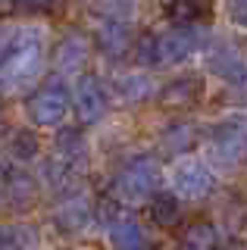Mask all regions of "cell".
Segmentation results:
<instances>
[{
	"mask_svg": "<svg viewBox=\"0 0 247 250\" xmlns=\"http://www.w3.org/2000/svg\"><path fill=\"white\" fill-rule=\"evenodd\" d=\"M147 216H150L153 225H160V229H172V225H179V219H182V203L169 191H153V200L147 203Z\"/></svg>",
	"mask_w": 247,
	"mask_h": 250,
	"instance_id": "ac0fdd59",
	"label": "cell"
},
{
	"mask_svg": "<svg viewBox=\"0 0 247 250\" xmlns=\"http://www.w3.org/2000/svg\"><path fill=\"white\" fill-rule=\"evenodd\" d=\"M88 219H91L88 200L79 197V194H69V197L60 203V209H57V216H53V222H57L66 234H75V231H82L84 225H88Z\"/></svg>",
	"mask_w": 247,
	"mask_h": 250,
	"instance_id": "9a60e30c",
	"label": "cell"
},
{
	"mask_svg": "<svg viewBox=\"0 0 247 250\" xmlns=\"http://www.w3.org/2000/svg\"><path fill=\"white\" fill-rule=\"evenodd\" d=\"M216 178L213 169L206 166L204 160L197 156H182L179 163L172 166V188H175V197H188V200H200L213 191Z\"/></svg>",
	"mask_w": 247,
	"mask_h": 250,
	"instance_id": "277c9868",
	"label": "cell"
},
{
	"mask_svg": "<svg viewBox=\"0 0 247 250\" xmlns=\"http://www.w3.org/2000/svg\"><path fill=\"white\" fill-rule=\"evenodd\" d=\"M44 62V31L38 25L16 28L0 41V88H19L38 75Z\"/></svg>",
	"mask_w": 247,
	"mask_h": 250,
	"instance_id": "6da1fadb",
	"label": "cell"
},
{
	"mask_svg": "<svg viewBox=\"0 0 247 250\" xmlns=\"http://www.w3.org/2000/svg\"><path fill=\"white\" fill-rule=\"evenodd\" d=\"M160 185V163L153 156L141 153L135 156L132 163H125V169L116 175L113 182V194L116 200H141V197H150Z\"/></svg>",
	"mask_w": 247,
	"mask_h": 250,
	"instance_id": "3957f363",
	"label": "cell"
},
{
	"mask_svg": "<svg viewBox=\"0 0 247 250\" xmlns=\"http://www.w3.org/2000/svg\"><path fill=\"white\" fill-rule=\"evenodd\" d=\"M226 10H228V19L235 25L247 28V0H226Z\"/></svg>",
	"mask_w": 247,
	"mask_h": 250,
	"instance_id": "cb8c5ba5",
	"label": "cell"
},
{
	"mask_svg": "<svg viewBox=\"0 0 247 250\" xmlns=\"http://www.w3.org/2000/svg\"><path fill=\"white\" fill-rule=\"evenodd\" d=\"M113 94L122 100V104H141L153 94V84L144 72H125L113 78Z\"/></svg>",
	"mask_w": 247,
	"mask_h": 250,
	"instance_id": "2e32d148",
	"label": "cell"
},
{
	"mask_svg": "<svg viewBox=\"0 0 247 250\" xmlns=\"http://www.w3.org/2000/svg\"><path fill=\"white\" fill-rule=\"evenodd\" d=\"M182 250H216V229L210 222H194L182 234Z\"/></svg>",
	"mask_w": 247,
	"mask_h": 250,
	"instance_id": "d6986e66",
	"label": "cell"
},
{
	"mask_svg": "<svg viewBox=\"0 0 247 250\" xmlns=\"http://www.w3.org/2000/svg\"><path fill=\"white\" fill-rule=\"evenodd\" d=\"M200 94H204V78L200 75H179L175 82H169L160 91V104L166 109H185V106L197 104Z\"/></svg>",
	"mask_w": 247,
	"mask_h": 250,
	"instance_id": "9c48e42d",
	"label": "cell"
},
{
	"mask_svg": "<svg viewBox=\"0 0 247 250\" xmlns=\"http://www.w3.org/2000/svg\"><path fill=\"white\" fill-rule=\"evenodd\" d=\"M213 153L219 163H238L247 156V122L228 119L213 128Z\"/></svg>",
	"mask_w": 247,
	"mask_h": 250,
	"instance_id": "8992f818",
	"label": "cell"
},
{
	"mask_svg": "<svg viewBox=\"0 0 247 250\" xmlns=\"http://www.w3.org/2000/svg\"><path fill=\"white\" fill-rule=\"evenodd\" d=\"M206 66L213 75H219L228 88L247 94V60L231 47H216L213 53H206Z\"/></svg>",
	"mask_w": 247,
	"mask_h": 250,
	"instance_id": "ba28073f",
	"label": "cell"
},
{
	"mask_svg": "<svg viewBox=\"0 0 247 250\" xmlns=\"http://www.w3.org/2000/svg\"><path fill=\"white\" fill-rule=\"evenodd\" d=\"M0 188H3V175H0Z\"/></svg>",
	"mask_w": 247,
	"mask_h": 250,
	"instance_id": "484cf974",
	"label": "cell"
},
{
	"mask_svg": "<svg viewBox=\"0 0 247 250\" xmlns=\"http://www.w3.org/2000/svg\"><path fill=\"white\" fill-rule=\"evenodd\" d=\"M128 44H132V38H128V25L122 19H106L103 25L97 28V47L110 60L125 57V53H128Z\"/></svg>",
	"mask_w": 247,
	"mask_h": 250,
	"instance_id": "5bb4252c",
	"label": "cell"
},
{
	"mask_svg": "<svg viewBox=\"0 0 247 250\" xmlns=\"http://www.w3.org/2000/svg\"><path fill=\"white\" fill-rule=\"evenodd\" d=\"M135 60L141 62V66H163V60H160V38L153 35V31H147V35L138 38Z\"/></svg>",
	"mask_w": 247,
	"mask_h": 250,
	"instance_id": "603a6c76",
	"label": "cell"
},
{
	"mask_svg": "<svg viewBox=\"0 0 247 250\" xmlns=\"http://www.w3.org/2000/svg\"><path fill=\"white\" fill-rule=\"evenodd\" d=\"M38 194H41V185L28 169H10L3 172V188H0V200H6L13 209L25 213L28 207H35Z\"/></svg>",
	"mask_w": 247,
	"mask_h": 250,
	"instance_id": "52a82bcc",
	"label": "cell"
},
{
	"mask_svg": "<svg viewBox=\"0 0 247 250\" xmlns=\"http://www.w3.org/2000/svg\"><path fill=\"white\" fill-rule=\"evenodd\" d=\"M69 91H72V109H75V116H79L82 125H97L103 119V113H106V88H103V82H100L97 75L82 72L79 82H75Z\"/></svg>",
	"mask_w": 247,
	"mask_h": 250,
	"instance_id": "5b68a950",
	"label": "cell"
},
{
	"mask_svg": "<svg viewBox=\"0 0 247 250\" xmlns=\"http://www.w3.org/2000/svg\"><path fill=\"white\" fill-rule=\"evenodd\" d=\"M69 109H72V91H69V84L63 82V75H50L25 104L28 119L35 125H41V128L60 125L69 116Z\"/></svg>",
	"mask_w": 247,
	"mask_h": 250,
	"instance_id": "7a4b0ae2",
	"label": "cell"
},
{
	"mask_svg": "<svg viewBox=\"0 0 247 250\" xmlns=\"http://www.w3.org/2000/svg\"><path fill=\"white\" fill-rule=\"evenodd\" d=\"M166 16L175 25H194V22H206L213 16V3L210 0H169L166 3Z\"/></svg>",
	"mask_w": 247,
	"mask_h": 250,
	"instance_id": "e0dca14e",
	"label": "cell"
},
{
	"mask_svg": "<svg viewBox=\"0 0 247 250\" xmlns=\"http://www.w3.org/2000/svg\"><path fill=\"white\" fill-rule=\"evenodd\" d=\"M160 144H163V150H169V153H179V150H185V147L194 144V128H191L188 122H172L163 131Z\"/></svg>",
	"mask_w": 247,
	"mask_h": 250,
	"instance_id": "7402d4cb",
	"label": "cell"
},
{
	"mask_svg": "<svg viewBox=\"0 0 247 250\" xmlns=\"http://www.w3.org/2000/svg\"><path fill=\"white\" fill-rule=\"evenodd\" d=\"M32 241H35V231L28 225H16V222L0 225V250H28Z\"/></svg>",
	"mask_w": 247,
	"mask_h": 250,
	"instance_id": "44dd1931",
	"label": "cell"
},
{
	"mask_svg": "<svg viewBox=\"0 0 247 250\" xmlns=\"http://www.w3.org/2000/svg\"><path fill=\"white\" fill-rule=\"evenodd\" d=\"M110 244L113 250H144L147 247V238H144V229L135 216L119 213L110 222Z\"/></svg>",
	"mask_w": 247,
	"mask_h": 250,
	"instance_id": "7c38bea8",
	"label": "cell"
},
{
	"mask_svg": "<svg viewBox=\"0 0 247 250\" xmlns=\"http://www.w3.org/2000/svg\"><path fill=\"white\" fill-rule=\"evenodd\" d=\"M10 153L16 156L19 163H28V160H35V156L41 153V141H38L35 131L19 128V131H13V135H10Z\"/></svg>",
	"mask_w": 247,
	"mask_h": 250,
	"instance_id": "ffe728a7",
	"label": "cell"
},
{
	"mask_svg": "<svg viewBox=\"0 0 247 250\" xmlns=\"http://www.w3.org/2000/svg\"><path fill=\"white\" fill-rule=\"evenodd\" d=\"M157 38H160V60H163V66H166V62H182V60H188L191 53H194V47H197L194 31L185 28V25H175L172 31L157 35Z\"/></svg>",
	"mask_w": 247,
	"mask_h": 250,
	"instance_id": "8fae6325",
	"label": "cell"
},
{
	"mask_svg": "<svg viewBox=\"0 0 247 250\" xmlns=\"http://www.w3.org/2000/svg\"><path fill=\"white\" fill-rule=\"evenodd\" d=\"M22 3H25V6H47L50 0H22Z\"/></svg>",
	"mask_w": 247,
	"mask_h": 250,
	"instance_id": "d4e9b609",
	"label": "cell"
},
{
	"mask_svg": "<svg viewBox=\"0 0 247 250\" xmlns=\"http://www.w3.org/2000/svg\"><path fill=\"white\" fill-rule=\"evenodd\" d=\"M88 53H91V44H88L84 35H79V31L66 35L63 41L57 44V66H60V72H79V69H84Z\"/></svg>",
	"mask_w": 247,
	"mask_h": 250,
	"instance_id": "4fadbf2b",
	"label": "cell"
},
{
	"mask_svg": "<svg viewBox=\"0 0 247 250\" xmlns=\"http://www.w3.org/2000/svg\"><path fill=\"white\" fill-rule=\"evenodd\" d=\"M179 250H182V247H179Z\"/></svg>",
	"mask_w": 247,
	"mask_h": 250,
	"instance_id": "4316f807",
	"label": "cell"
},
{
	"mask_svg": "<svg viewBox=\"0 0 247 250\" xmlns=\"http://www.w3.org/2000/svg\"><path fill=\"white\" fill-rule=\"evenodd\" d=\"M53 150H57V160H63L75 172L88 166V141L79 128H60L53 138Z\"/></svg>",
	"mask_w": 247,
	"mask_h": 250,
	"instance_id": "30bf717a",
	"label": "cell"
}]
</instances>
